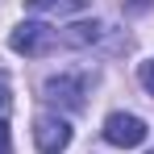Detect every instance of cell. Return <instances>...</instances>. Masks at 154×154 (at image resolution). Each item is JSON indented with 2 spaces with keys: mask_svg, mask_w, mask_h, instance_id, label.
Segmentation results:
<instances>
[{
  "mask_svg": "<svg viewBox=\"0 0 154 154\" xmlns=\"http://www.w3.org/2000/svg\"><path fill=\"white\" fill-rule=\"evenodd\" d=\"M0 154H13V133H8V121L0 117Z\"/></svg>",
  "mask_w": 154,
  "mask_h": 154,
  "instance_id": "ba28073f",
  "label": "cell"
},
{
  "mask_svg": "<svg viewBox=\"0 0 154 154\" xmlns=\"http://www.w3.org/2000/svg\"><path fill=\"white\" fill-rule=\"evenodd\" d=\"M46 100L50 104H63V108H83V96H88V79L83 75H54V79H46Z\"/></svg>",
  "mask_w": 154,
  "mask_h": 154,
  "instance_id": "3957f363",
  "label": "cell"
},
{
  "mask_svg": "<svg viewBox=\"0 0 154 154\" xmlns=\"http://www.w3.org/2000/svg\"><path fill=\"white\" fill-rule=\"evenodd\" d=\"M100 21H75V25H67L63 29V33H58V42H63V46H92V42H96V38H100Z\"/></svg>",
  "mask_w": 154,
  "mask_h": 154,
  "instance_id": "8992f818",
  "label": "cell"
},
{
  "mask_svg": "<svg viewBox=\"0 0 154 154\" xmlns=\"http://www.w3.org/2000/svg\"><path fill=\"white\" fill-rule=\"evenodd\" d=\"M92 8V0H25V13H46V17H67V13H83Z\"/></svg>",
  "mask_w": 154,
  "mask_h": 154,
  "instance_id": "5b68a950",
  "label": "cell"
},
{
  "mask_svg": "<svg viewBox=\"0 0 154 154\" xmlns=\"http://www.w3.org/2000/svg\"><path fill=\"white\" fill-rule=\"evenodd\" d=\"M146 121L142 117H133V112H112L108 121H104V142H112V146H121V150H133V146H142L146 142Z\"/></svg>",
  "mask_w": 154,
  "mask_h": 154,
  "instance_id": "7a4b0ae2",
  "label": "cell"
},
{
  "mask_svg": "<svg viewBox=\"0 0 154 154\" xmlns=\"http://www.w3.org/2000/svg\"><path fill=\"white\" fill-rule=\"evenodd\" d=\"M137 79H142V88H146V92L154 96V58H150V63H142V67H137Z\"/></svg>",
  "mask_w": 154,
  "mask_h": 154,
  "instance_id": "52a82bcc",
  "label": "cell"
},
{
  "mask_svg": "<svg viewBox=\"0 0 154 154\" xmlns=\"http://www.w3.org/2000/svg\"><path fill=\"white\" fill-rule=\"evenodd\" d=\"M150 154H154V150H150Z\"/></svg>",
  "mask_w": 154,
  "mask_h": 154,
  "instance_id": "9c48e42d",
  "label": "cell"
},
{
  "mask_svg": "<svg viewBox=\"0 0 154 154\" xmlns=\"http://www.w3.org/2000/svg\"><path fill=\"white\" fill-rule=\"evenodd\" d=\"M8 46L17 54H29V58H42V54H50L58 46V33L50 25H42V21H25V25H17L8 33Z\"/></svg>",
  "mask_w": 154,
  "mask_h": 154,
  "instance_id": "6da1fadb",
  "label": "cell"
},
{
  "mask_svg": "<svg viewBox=\"0 0 154 154\" xmlns=\"http://www.w3.org/2000/svg\"><path fill=\"white\" fill-rule=\"evenodd\" d=\"M33 142H38V154H63L71 146V125L63 117H38Z\"/></svg>",
  "mask_w": 154,
  "mask_h": 154,
  "instance_id": "277c9868",
  "label": "cell"
}]
</instances>
